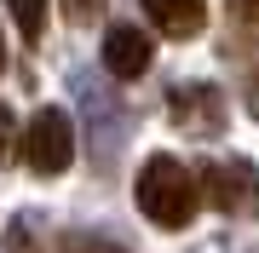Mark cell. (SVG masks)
Returning a JSON list of instances; mask_svg holds the SVG:
<instances>
[{"instance_id":"cell-10","label":"cell","mask_w":259,"mask_h":253,"mask_svg":"<svg viewBox=\"0 0 259 253\" xmlns=\"http://www.w3.org/2000/svg\"><path fill=\"white\" fill-rule=\"evenodd\" d=\"M98 6H104V0H64L69 23H93V18H98Z\"/></svg>"},{"instance_id":"cell-8","label":"cell","mask_w":259,"mask_h":253,"mask_svg":"<svg viewBox=\"0 0 259 253\" xmlns=\"http://www.w3.org/2000/svg\"><path fill=\"white\" fill-rule=\"evenodd\" d=\"M6 253H47L35 236V219H12L6 225Z\"/></svg>"},{"instance_id":"cell-4","label":"cell","mask_w":259,"mask_h":253,"mask_svg":"<svg viewBox=\"0 0 259 253\" xmlns=\"http://www.w3.org/2000/svg\"><path fill=\"white\" fill-rule=\"evenodd\" d=\"M167 110H173L179 132H207V138L225 132V98H219V86H173Z\"/></svg>"},{"instance_id":"cell-9","label":"cell","mask_w":259,"mask_h":253,"mask_svg":"<svg viewBox=\"0 0 259 253\" xmlns=\"http://www.w3.org/2000/svg\"><path fill=\"white\" fill-rule=\"evenodd\" d=\"M18 161V115L0 104V167H12Z\"/></svg>"},{"instance_id":"cell-3","label":"cell","mask_w":259,"mask_h":253,"mask_svg":"<svg viewBox=\"0 0 259 253\" xmlns=\"http://www.w3.org/2000/svg\"><path fill=\"white\" fill-rule=\"evenodd\" d=\"M196 190H207V201L219 207V213H231V219H242V213L253 219L259 213V173H253V161H242V156L202 167V184Z\"/></svg>"},{"instance_id":"cell-2","label":"cell","mask_w":259,"mask_h":253,"mask_svg":"<svg viewBox=\"0 0 259 253\" xmlns=\"http://www.w3.org/2000/svg\"><path fill=\"white\" fill-rule=\"evenodd\" d=\"M23 161L40 178H58L75 161V127H69L64 110H35V121H29V132H23Z\"/></svg>"},{"instance_id":"cell-12","label":"cell","mask_w":259,"mask_h":253,"mask_svg":"<svg viewBox=\"0 0 259 253\" xmlns=\"http://www.w3.org/2000/svg\"><path fill=\"white\" fill-rule=\"evenodd\" d=\"M236 12H242V18H253V23H259V0H236Z\"/></svg>"},{"instance_id":"cell-13","label":"cell","mask_w":259,"mask_h":253,"mask_svg":"<svg viewBox=\"0 0 259 253\" xmlns=\"http://www.w3.org/2000/svg\"><path fill=\"white\" fill-rule=\"evenodd\" d=\"M0 69H6V35H0Z\"/></svg>"},{"instance_id":"cell-6","label":"cell","mask_w":259,"mask_h":253,"mask_svg":"<svg viewBox=\"0 0 259 253\" xmlns=\"http://www.w3.org/2000/svg\"><path fill=\"white\" fill-rule=\"evenodd\" d=\"M144 12H150V23H156L161 35H173V40L202 35V23H207V0H144Z\"/></svg>"},{"instance_id":"cell-1","label":"cell","mask_w":259,"mask_h":253,"mask_svg":"<svg viewBox=\"0 0 259 253\" xmlns=\"http://www.w3.org/2000/svg\"><path fill=\"white\" fill-rule=\"evenodd\" d=\"M133 196H139V213L150 225H161V230H185L196 219V178H190V167L179 156H150L139 167Z\"/></svg>"},{"instance_id":"cell-7","label":"cell","mask_w":259,"mask_h":253,"mask_svg":"<svg viewBox=\"0 0 259 253\" xmlns=\"http://www.w3.org/2000/svg\"><path fill=\"white\" fill-rule=\"evenodd\" d=\"M0 6L12 12V23H18L23 40H40V35H47V0H0Z\"/></svg>"},{"instance_id":"cell-5","label":"cell","mask_w":259,"mask_h":253,"mask_svg":"<svg viewBox=\"0 0 259 253\" xmlns=\"http://www.w3.org/2000/svg\"><path fill=\"white\" fill-rule=\"evenodd\" d=\"M150 35L144 29H133V23H115L110 35H104V69L110 75H121V81H139L144 69H150Z\"/></svg>"},{"instance_id":"cell-11","label":"cell","mask_w":259,"mask_h":253,"mask_svg":"<svg viewBox=\"0 0 259 253\" xmlns=\"http://www.w3.org/2000/svg\"><path fill=\"white\" fill-rule=\"evenodd\" d=\"M248 110H253V115H259V64H253V69H248Z\"/></svg>"}]
</instances>
